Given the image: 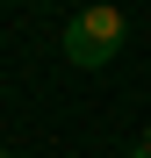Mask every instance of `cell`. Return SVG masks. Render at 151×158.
<instances>
[{"mask_svg":"<svg viewBox=\"0 0 151 158\" xmlns=\"http://www.w3.org/2000/svg\"><path fill=\"white\" fill-rule=\"evenodd\" d=\"M122 36H130L122 7H79V22H65V58L79 72H101L122 58Z\"/></svg>","mask_w":151,"mask_h":158,"instance_id":"obj_1","label":"cell"},{"mask_svg":"<svg viewBox=\"0 0 151 158\" xmlns=\"http://www.w3.org/2000/svg\"><path fill=\"white\" fill-rule=\"evenodd\" d=\"M137 158H151V122H144V137H137Z\"/></svg>","mask_w":151,"mask_h":158,"instance_id":"obj_2","label":"cell"},{"mask_svg":"<svg viewBox=\"0 0 151 158\" xmlns=\"http://www.w3.org/2000/svg\"><path fill=\"white\" fill-rule=\"evenodd\" d=\"M0 158H15V151H0Z\"/></svg>","mask_w":151,"mask_h":158,"instance_id":"obj_3","label":"cell"},{"mask_svg":"<svg viewBox=\"0 0 151 158\" xmlns=\"http://www.w3.org/2000/svg\"><path fill=\"white\" fill-rule=\"evenodd\" d=\"M130 158H137V151H130Z\"/></svg>","mask_w":151,"mask_h":158,"instance_id":"obj_4","label":"cell"}]
</instances>
